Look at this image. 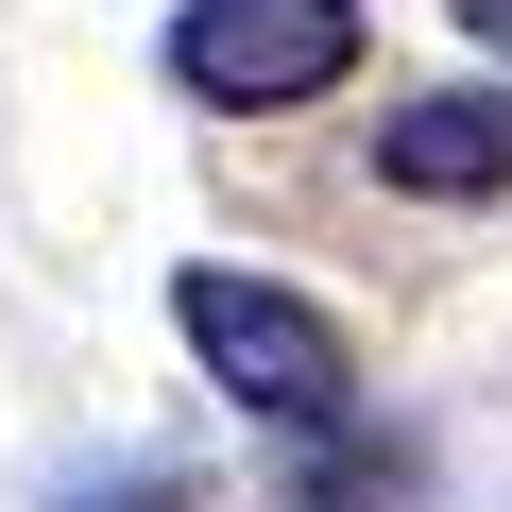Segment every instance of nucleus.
Here are the masks:
<instances>
[{
  "mask_svg": "<svg viewBox=\"0 0 512 512\" xmlns=\"http://www.w3.org/2000/svg\"><path fill=\"white\" fill-rule=\"evenodd\" d=\"M171 325H188V359H205L256 427H342V393H359L342 325H325L308 291H274V274H239V256H188V274H171Z\"/></svg>",
  "mask_w": 512,
  "mask_h": 512,
  "instance_id": "1",
  "label": "nucleus"
},
{
  "mask_svg": "<svg viewBox=\"0 0 512 512\" xmlns=\"http://www.w3.org/2000/svg\"><path fill=\"white\" fill-rule=\"evenodd\" d=\"M461 18H478V35H495V52H512V0H461Z\"/></svg>",
  "mask_w": 512,
  "mask_h": 512,
  "instance_id": "5",
  "label": "nucleus"
},
{
  "mask_svg": "<svg viewBox=\"0 0 512 512\" xmlns=\"http://www.w3.org/2000/svg\"><path fill=\"white\" fill-rule=\"evenodd\" d=\"M342 69H359V0H188V18H171V86L188 103H239V120L325 103Z\"/></svg>",
  "mask_w": 512,
  "mask_h": 512,
  "instance_id": "2",
  "label": "nucleus"
},
{
  "mask_svg": "<svg viewBox=\"0 0 512 512\" xmlns=\"http://www.w3.org/2000/svg\"><path fill=\"white\" fill-rule=\"evenodd\" d=\"M376 171H393L410 205H495V188H512V86H427V103H393V120H376Z\"/></svg>",
  "mask_w": 512,
  "mask_h": 512,
  "instance_id": "3",
  "label": "nucleus"
},
{
  "mask_svg": "<svg viewBox=\"0 0 512 512\" xmlns=\"http://www.w3.org/2000/svg\"><path fill=\"white\" fill-rule=\"evenodd\" d=\"M86 512H205L188 478H120V495H86Z\"/></svg>",
  "mask_w": 512,
  "mask_h": 512,
  "instance_id": "4",
  "label": "nucleus"
}]
</instances>
